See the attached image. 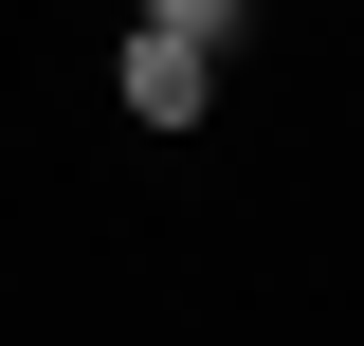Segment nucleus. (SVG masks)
I'll return each instance as SVG.
<instances>
[{"label": "nucleus", "mask_w": 364, "mask_h": 346, "mask_svg": "<svg viewBox=\"0 0 364 346\" xmlns=\"http://www.w3.org/2000/svg\"><path fill=\"white\" fill-rule=\"evenodd\" d=\"M109 91H128V128H200L219 55H182V37H128V55H109Z\"/></svg>", "instance_id": "f257e3e1"}, {"label": "nucleus", "mask_w": 364, "mask_h": 346, "mask_svg": "<svg viewBox=\"0 0 364 346\" xmlns=\"http://www.w3.org/2000/svg\"><path fill=\"white\" fill-rule=\"evenodd\" d=\"M237 19L255 0H146V37H182V55H237Z\"/></svg>", "instance_id": "f03ea898"}]
</instances>
